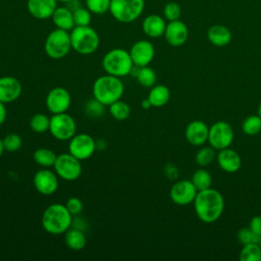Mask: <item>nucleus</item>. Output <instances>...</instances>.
I'll return each instance as SVG.
<instances>
[{"label": "nucleus", "instance_id": "f257e3e1", "mask_svg": "<svg viewBox=\"0 0 261 261\" xmlns=\"http://www.w3.org/2000/svg\"><path fill=\"white\" fill-rule=\"evenodd\" d=\"M193 203L198 218L204 223L215 222L224 209L222 195L211 188L199 191Z\"/></svg>", "mask_w": 261, "mask_h": 261}, {"label": "nucleus", "instance_id": "f03ea898", "mask_svg": "<svg viewBox=\"0 0 261 261\" xmlns=\"http://www.w3.org/2000/svg\"><path fill=\"white\" fill-rule=\"evenodd\" d=\"M73 216L65 205L54 203L49 205L43 212L41 223L45 231L50 234H61L71 227Z\"/></svg>", "mask_w": 261, "mask_h": 261}, {"label": "nucleus", "instance_id": "7ed1b4c3", "mask_svg": "<svg viewBox=\"0 0 261 261\" xmlns=\"http://www.w3.org/2000/svg\"><path fill=\"white\" fill-rule=\"evenodd\" d=\"M92 92L96 100L105 106H109L122 97L124 85L120 77L106 73L95 80Z\"/></svg>", "mask_w": 261, "mask_h": 261}, {"label": "nucleus", "instance_id": "20e7f679", "mask_svg": "<svg viewBox=\"0 0 261 261\" xmlns=\"http://www.w3.org/2000/svg\"><path fill=\"white\" fill-rule=\"evenodd\" d=\"M102 67L108 74L123 77L130 74L134 62L128 51L123 48H113L103 56Z\"/></svg>", "mask_w": 261, "mask_h": 261}, {"label": "nucleus", "instance_id": "39448f33", "mask_svg": "<svg viewBox=\"0 0 261 261\" xmlns=\"http://www.w3.org/2000/svg\"><path fill=\"white\" fill-rule=\"evenodd\" d=\"M71 48L82 55H90L97 51L100 45L98 33L90 25L74 27L70 32Z\"/></svg>", "mask_w": 261, "mask_h": 261}, {"label": "nucleus", "instance_id": "423d86ee", "mask_svg": "<svg viewBox=\"0 0 261 261\" xmlns=\"http://www.w3.org/2000/svg\"><path fill=\"white\" fill-rule=\"evenodd\" d=\"M145 9V0H111L109 12L118 22L130 23L137 20Z\"/></svg>", "mask_w": 261, "mask_h": 261}, {"label": "nucleus", "instance_id": "0eeeda50", "mask_svg": "<svg viewBox=\"0 0 261 261\" xmlns=\"http://www.w3.org/2000/svg\"><path fill=\"white\" fill-rule=\"evenodd\" d=\"M71 49L70 35L67 31L56 28L46 37L44 50L48 57L52 59H61L65 57Z\"/></svg>", "mask_w": 261, "mask_h": 261}, {"label": "nucleus", "instance_id": "6e6552de", "mask_svg": "<svg viewBox=\"0 0 261 261\" xmlns=\"http://www.w3.org/2000/svg\"><path fill=\"white\" fill-rule=\"evenodd\" d=\"M53 167L58 177H61L67 181L77 179L83 171L81 160L71 155L69 152L57 155Z\"/></svg>", "mask_w": 261, "mask_h": 261}, {"label": "nucleus", "instance_id": "1a4fd4ad", "mask_svg": "<svg viewBox=\"0 0 261 261\" xmlns=\"http://www.w3.org/2000/svg\"><path fill=\"white\" fill-rule=\"evenodd\" d=\"M49 132L58 141H69L76 132L75 120L66 112L53 114L50 118Z\"/></svg>", "mask_w": 261, "mask_h": 261}, {"label": "nucleus", "instance_id": "9d476101", "mask_svg": "<svg viewBox=\"0 0 261 261\" xmlns=\"http://www.w3.org/2000/svg\"><path fill=\"white\" fill-rule=\"evenodd\" d=\"M233 140V130L226 121H216L209 127L208 142L215 150L228 148Z\"/></svg>", "mask_w": 261, "mask_h": 261}, {"label": "nucleus", "instance_id": "9b49d317", "mask_svg": "<svg viewBox=\"0 0 261 261\" xmlns=\"http://www.w3.org/2000/svg\"><path fill=\"white\" fill-rule=\"evenodd\" d=\"M96 149V141L92 136L88 134H75L69 140L68 152L81 161L92 157Z\"/></svg>", "mask_w": 261, "mask_h": 261}, {"label": "nucleus", "instance_id": "f8f14e48", "mask_svg": "<svg viewBox=\"0 0 261 261\" xmlns=\"http://www.w3.org/2000/svg\"><path fill=\"white\" fill-rule=\"evenodd\" d=\"M47 109L52 114L66 112L71 104V96L63 87H55L51 89L45 99Z\"/></svg>", "mask_w": 261, "mask_h": 261}, {"label": "nucleus", "instance_id": "ddd939ff", "mask_svg": "<svg viewBox=\"0 0 261 261\" xmlns=\"http://www.w3.org/2000/svg\"><path fill=\"white\" fill-rule=\"evenodd\" d=\"M33 184L38 193L44 196H50L58 189V175L48 168H42L35 173Z\"/></svg>", "mask_w": 261, "mask_h": 261}, {"label": "nucleus", "instance_id": "4468645a", "mask_svg": "<svg viewBox=\"0 0 261 261\" xmlns=\"http://www.w3.org/2000/svg\"><path fill=\"white\" fill-rule=\"evenodd\" d=\"M198 191L191 180H178L171 187L169 196L171 201L179 206H186L194 202Z\"/></svg>", "mask_w": 261, "mask_h": 261}, {"label": "nucleus", "instance_id": "2eb2a0df", "mask_svg": "<svg viewBox=\"0 0 261 261\" xmlns=\"http://www.w3.org/2000/svg\"><path fill=\"white\" fill-rule=\"evenodd\" d=\"M128 52L134 65L139 67L149 65L155 56L154 46L148 40H139L135 42Z\"/></svg>", "mask_w": 261, "mask_h": 261}, {"label": "nucleus", "instance_id": "dca6fc26", "mask_svg": "<svg viewBox=\"0 0 261 261\" xmlns=\"http://www.w3.org/2000/svg\"><path fill=\"white\" fill-rule=\"evenodd\" d=\"M164 37L169 45L179 47L187 42L189 38V29L187 24L179 19L169 21L166 24Z\"/></svg>", "mask_w": 261, "mask_h": 261}, {"label": "nucleus", "instance_id": "f3484780", "mask_svg": "<svg viewBox=\"0 0 261 261\" xmlns=\"http://www.w3.org/2000/svg\"><path fill=\"white\" fill-rule=\"evenodd\" d=\"M22 92L21 83L14 76L5 75L0 77V101L10 103L19 98Z\"/></svg>", "mask_w": 261, "mask_h": 261}, {"label": "nucleus", "instance_id": "a211bd4d", "mask_svg": "<svg viewBox=\"0 0 261 261\" xmlns=\"http://www.w3.org/2000/svg\"><path fill=\"white\" fill-rule=\"evenodd\" d=\"M209 127L202 120L191 121L185 130L186 140L193 146H202L208 141Z\"/></svg>", "mask_w": 261, "mask_h": 261}, {"label": "nucleus", "instance_id": "6ab92c4d", "mask_svg": "<svg viewBox=\"0 0 261 261\" xmlns=\"http://www.w3.org/2000/svg\"><path fill=\"white\" fill-rule=\"evenodd\" d=\"M57 0H28L27 8L29 13L37 19L51 18L57 8Z\"/></svg>", "mask_w": 261, "mask_h": 261}, {"label": "nucleus", "instance_id": "aec40b11", "mask_svg": "<svg viewBox=\"0 0 261 261\" xmlns=\"http://www.w3.org/2000/svg\"><path fill=\"white\" fill-rule=\"evenodd\" d=\"M216 161L218 166L225 172H237L242 164V160L238 152L232 149L224 148L219 150L216 154Z\"/></svg>", "mask_w": 261, "mask_h": 261}, {"label": "nucleus", "instance_id": "412c9836", "mask_svg": "<svg viewBox=\"0 0 261 261\" xmlns=\"http://www.w3.org/2000/svg\"><path fill=\"white\" fill-rule=\"evenodd\" d=\"M166 24L164 17L158 14H149L143 19L142 30L146 36L155 39L164 36Z\"/></svg>", "mask_w": 261, "mask_h": 261}, {"label": "nucleus", "instance_id": "4be33fe9", "mask_svg": "<svg viewBox=\"0 0 261 261\" xmlns=\"http://www.w3.org/2000/svg\"><path fill=\"white\" fill-rule=\"evenodd\" d=\"M51 19L57 29H61L67 32H70L75 27L72 10L66 6H57L51 16Z\"/></svg>", "mask_w": 261, "mask_h": 261}, {"label": "nucleus", "instance_id": "5701e85b", "mask_svg": "<svg viewBox=\"0 0 261 261\" xmlns=\"http://www.w3.org/2000/svg\"><path fill=\"white\" fill-rule=\"evenodd\" d=\"M207 38L211 44L217 47H224L231 41V33L228 28L222 24L211 25L207 31Z\"/></svg>", "mask_w": 261, "mask_h": 261}, {"label": "nucleus", "instance_id": "b1692460", "mask_svg": "<svg viewBox=\"0 0 261 261\" xmlns=\"http://www.w3.org/2000/svg\"><path fill=\"white\" fill-rule=\"evenodd\" d=\"M64 242L69 249L73 251H81L86 247L87 238L84 230L75 227H70L65 231Z\"/></svg>", "mask_w": 261, "mask_h": 261}, {"label": "nucleus", "instance_id": "393cba45", "mask_svg": "<svg viewBox=\"0 0 261 261\" xmlns=\"http://www.w3.org/2000/svg\"><path fill=\"white\" fill-rule=\"evenodd\" d=\"M153 107H162L169 101L170 92L164 85H154L149 91L148 97Z\"/></svg>", "mask_w": 261, "mask_h": 261}, {"label": "nucleus", "instance_id": "a878e982", "mask_svg": "<svg viewBox=\"0 0 261 261\" xmlns=\"http://www.w3.org/2000/svg\"><path fill=\"white\" fill-rule=\"evenodd\" d=\"M56 158L57 155L55 154V152L48 148H39L33 154L34 161L43 168H49L54 166Z\"/></svg>", "mask_w": 261, "mask_h": 261}, {"label": "nucleus", "instance_id": "bb28decb", "mask_svg": "<svg viewBox=\"0 0 261 261\" xmlns=\"http://www.w3.org/2000/svg\"><path fill=\"white\" fill-rule=\"evenodd\" d=\"M134 76H136L138 83L145 88L153 87L157 81L156 72L154 71L153 68L149 67L148 65L143 67L137 66L136 73L134 74Z\"/></svg>", "mask_w": 261, "mask_h": 261}, {"label": "nucleus", "instance_id": "cd10ccee", "mask_svg": "<svg viewBox=\"0 0 261 261\" xmlns=\"http://www.w3.org/2000/svg\"><path fill=\"white\" fill-rule=\"evenodd\" d=\"M192 184L197 189V191H203L209 189L212 185L211 174L204 168L197 169L192 175Z\"/></svg>", "mask_w": 261, "mask_h": 261}, {"label": "nucleus", "instance_id": "c85d7f7f", "mask_svg": "<svg viewBox=\"0 0 261 261\" xmlns=\"http://www.w3.org/2000/svg\"><path fill=\"white\" fill-rule=\"evenodd\" d=\"M241 261H260L261 260V248L259 243H251L243 245L240 252Z\"/></svg>", "mask_w": 261, "mask_h": 261}, {"label": "nucleus", "instance_id": "c756f323", "mask_svg": "<svg viewBox=\"0 0 261 261\" xmlns=\"http://www.w3.org/2000/svg\"><path fill=\"white\" fill-rule=\"evenodd\" d=\"M109 112L114 119L124 120L130 114V107L126 102L119 99L109 105Z\"/></svg>", "mask_w": 261, "mask_h": 261}, {"label": "nucleus", "instance_id": "7c9ffc66", "mask_svg": "<svg viewBox=\"0 0 261 261\" xmlns=\"http://www.w3.org/2000/svg\"><path fill=\"white\" fill-rule=\"evenodd\" d=\"M30 127L37 134L46 133L50 127V118L46 114L36 113L30 119Z\"/></svg>", "mask_w": 261, "mask_h": 261}, {"label": "nucleus", "instance_id": "2f4dec72", "mask_svg": "<svg viewBox=\"0 0 261 261\" xmlns=\"http://www.w3.org/2000/svg\"><path fill=\"white\" fill-rule=\"evenodd\" d=\"M242 129L248 136L259 134L261 132V117L258 114L248 116L242 123Z\"/></svg>", "mask_w": 261, "mask_h": 261}, {"label": "nucleus", "instance_id": "473e14b6", "mask_svg": "<svg viewBox=\"0 0 261 261\" xmlns=\"http://www.w3.org/2000/svg\"><path fill=\"white\" fill-rule=\"evenodd\" d=\"M216 158L215 149L213 147H202L198 150L195 156L196 163L202 167L208 166Z\"/></svg>", "mask_w": 261, "mask_h": 261}, {"label": "nucleus", "instance_id": "72a5a7b5", "mask_svg": "<svg viewBox=\"0 0 261 261\" xmlns=\"http://www.w3.org/2000/svg\"><path fill=\"white\" fill-rule=\"evenodd\" d=\"M73 14V20L74 24L76 27H85L90 25L92 20V12L87 8L83 6H79L72 10Z\"/></svg>", "mask_w": 261, "mask_h": 261}, {"label": "nucleus", "instance_id": "f704fd0d", "mask_svg": "<svg viewBox=\"0 0 261 261\" xmlns=\"http://www.w3.org/2000/svg\"><path fill=\"white\" fill-rule=\"evenodd\" d=\"M111 0H86V7L93 14H104L109 11Z\"/></svg>", "mask_w": 261, "mask_h": 261}, {"label": "nucleus", "instance_id": "c9c22d12", "mask_svg": "<svg viewBox=\"0 0 261 261\" xmlns=\"http://www.w3.org/2000/svg\"><path fill=\"white\" fill-rule=\"evenodd\" d=\"M163 15L164 18L168 21L177 20L181 15V7L177 2L169 1L163 7Z\"/></svg>", "mask_w": 261, "mask_h": 261}, {"label": "nucleus", "instance_id": "e433bc0d", "mask_svg": "<svg viewBox=\"0 0 261 261\" xmlns=\"http://www.w3.org/2000/svg\"><path fill=\"white\" fill-rule=\"evenodd\" d=\"M2 140H3L4 149H5V151H8V152H15V151L19 150L22 146L21 137L14 133L7 134Z\"/></svg>", "mask_w": 261, "mask_h": 261}, {"label": "nucleus", "instance_id": "4c0bfd02", "mask_svg": "<svg viewBox=\"0 0 261 261\" xmlns=\"http://www.w3.org/2000/svg\"><path fill=\"white\" fill-rule=\"evenodd\" d=\"M237 239L242 245H247L251 243H259L260 236L255 233L249 226L242 227L237 233Z\"/></svg>", "mask_w": 261, "mask_h": 261}, {"label": "nucleus", "instance_id": "58836bf2", "mask_svg": "<svg viewBox=\"0 0 261 261\" xmlns=\"http://www.w3.org/2000/svg\"><path fill=\"white\" fill-rule=\"evenodd\" d=\"M105 105L93 98L86 104V113L91 117H99L104 114Z\"/></svg>", "mask_w": 261, "mask_h": 261}, {"label": "nucleus", "instance_id": "ea45409f", "mask_svg": "<svg viewBox=\"0 0 261 261\" xmlns=\"http://www.w3.org/2000/svg\"><path fill=\"white\" fill-rule=\"evenodd\" d=\"M65 206L72 216L80 215L84 209V204L82 200L79 199L77 197H70L69 199H67Z\"/></svg>", "mask_w": 261, "mask_h": 261}, {"label": "nucleus", "instance_id": "a19ab883", "mask_svg": "<svg viewBox=\"0 0 261 261\" xmlns=\"http://www.w3.org/2000/svg\"><path fill=\"white\" fill-rule=\"evenodd\" d=\"M249 227L258 236L261 237V215H257L251 218Z\"/></svg>", "mask_w": 261, "mask_h": 261}, {"label": "nucleus", "instance_id": "79ce46f5", "mask_svg": "<svg viewBox=\"0 0 261 261\" xmlns=\"http://www.w3.org/2000/svg\"><path fill=\"white\" fill-rule=\"evenodd\" d=\"M164 170H165V174H166V176H167V177H169L170 179H174V178H176V177H177V175H178L177 168H176L173 164H171V163L166 164V165H165Z\"/></svg>", "mask_w": 261, "mask_h": 261}, {"label": "nucleus", "instance_id": "37998d69", "mask_svg": "<svg viewBox=\"0 0 261 261\" xmlns=\"http://www.w3.org/2000/svg\"><path fill=\"white\" fill-rule=\"evenodd\" d=\"M7 117V110L5 107V103L0 101V125H2Z\"/></svg>", "mask_w": 261, "mask_h": 261}, {"label": "nucleus", "instance_id": "c03bdc74", "mask_svg": "<svg viewBox=\"0 0 261 261\" xmlns=\"http://www.w3.org/2000/svg\"><path fill=\"white\" fill-rule=\"evenodd\" d=\"M141 106H142V108H143V109H149L150 107H152L151 102L149 101V99H148V98H146V99H144V100L142 101Z\"/></svg>", "mask_w": 261, "mask_h": 261}, {"label": "nucleus", "instance_id": "a18cd8bd", "mask_svg": "<svg viewBox=\"0 0 261 261\" xmlns=\"http://www.w3.org/2000/svg\"><path fill=\"white\" fill-rule=\"evenodd\" d=\"M4 151H5V149H4V145H3V140L0 138V158L2 157Z\"/></svg>", "mask_w": 261, "mask_h": 261}, {"label": "nucleus", "instance_id": "49530a36", "mask_svg": "<svg viewBox=\"0 0 261 261\" xmlns=\"http://www.w3.org/2000/svg\"><path fill=\"white\" fill-rule=\"evenodd\" d=\"M58 2H62V3H69V2H72L73 0H57Z\"/></svg>", "mask_w": 261, "mask_h": 261}, {"label": "nucleus", "instance_id": "de8ad7c7", "mask_svg": "<svg viewBox=\"0 0 261 261\" xmlns=\"http://www.w3.org/2000/svg\"><path fill=\"white\" fill-rule=\"evenodd\" d=\"M257 112H258L257 114L261 117V102H260V104H259V107H258V111H257Z\"/></svg>", "mask_w": 261, "mask_h": 261}, {"label": "nucleus", "instance_id": "09e8293b", "mask_svg": "<svg viewBox=\"0 0 261 261\" xmlns=\"http://www.w3.org/2000/svg\"><path fill=\"white\" fill-rule=\"evenodd\" d=\"M259 246H260V248H261V237H260V240H259Z\"/></svg>", "mask_w": 261, "mask_h": 261}]
</instances>
